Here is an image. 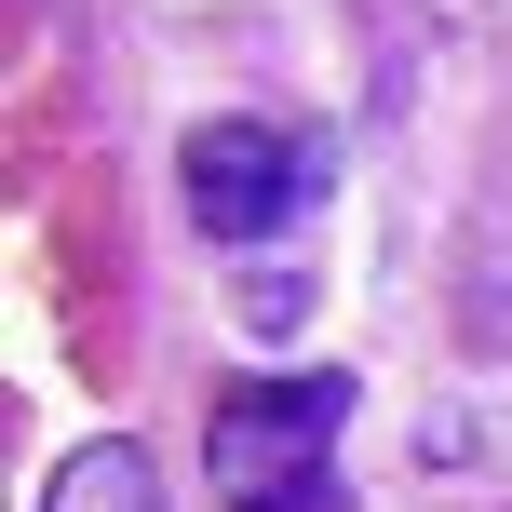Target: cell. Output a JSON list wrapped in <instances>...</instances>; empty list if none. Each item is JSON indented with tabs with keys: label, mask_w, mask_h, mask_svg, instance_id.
Returning a JSON list of instances; mask_svg holds the SVG:
<instances>
[{
	"label": "cell",
	"mask_w": 512,
	"mask_h": 512,
	"mask_svg": "<svg viewBox=\"0 0 512 512\" xmlns=\"http://www.w3.org/2000/svg\"><path fill=\"white\" fill-rule=\"evenodd\" d=\"M337 418H351V378H216L203 405V459L230 512H337Z\"/></svg>",
	"instance_id": "obj_1"
},
{
	"label": "cell",
	"mask_w": 512,
	"mask_h": 512,
	"mask_svg": "<svg viewBox=\"0 0 512 512\" xmlns=\"http://www.w3.org/2000/svg\"><path fill=\"white\" fill-rule=\"evenodd\" d=\"M176 189H189V216L216 243H283L324 203V135H297V122H189Z\"/></svg>",
	"instance_id": "obj_2"
},
{
	"label": "cell",
	"mask_w": 512,
	"mask_h": 512,
	"mask_svg": "<svg viewBox=\"0 0 512 512\" xmlns=\"http://www.w3.org/2000/svg\"><path fill=\"white\" fill-rule=\"evenodd\" d=\"M41 512H162V486H149V445L95 432V445H81V459L41 486Z\"/></svg>",
	"instance_id": "obj_3"
}]
</instances>
